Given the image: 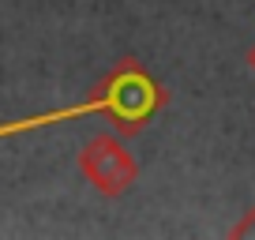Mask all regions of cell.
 I'll list each match as a JSON object with an SVG mask.
<instances>
[{
  "label": "cell",
  "mask_w": 255,
  "mask_h": 240,
  "mask_svg": "<svg viewBox=\"0 0 255 240\" xmlns=\"http://www.w3.org/2000/svg\"><path fill=\"white\" fill-rule=\"evenodd\" d=\"M248 64H252V72H255V45L248 49Z\"/></svg>",
  "instance_id": "cell-3"
},
{
  "label": "cell",
  "mask_w": 255,
  "mask_h": 240,
  "mask_svg": "<svg viewBox=\"0 0 255 240\" xmlns=\"http://www.w3.org/2000/svg\"><path fill=\"white\" fill-rule=\"evenodd\" d=\"M229 237H255V210H248L237 225L229 229Z\"/></svg>",
  "instance_id": "cell-2"
},
{
  "label": "cell",
  "mask_w": 255,
  "mask_h": 240,
  "mask_svg": "<svg viewBox=\"0 0 255 240\" xmlns=\"http://www.w3.org/2000/svg\"><path fill=\"white\" fill-rule=\"evenodd\" d=\"M79 165H83V173L98 184V192H105V195H124L128 188L135 184V176H139L135 158L109 135L94 139V143L83 150Z\"/></svg>",
  "instance_id": "cell-1"
}]
</instances>
